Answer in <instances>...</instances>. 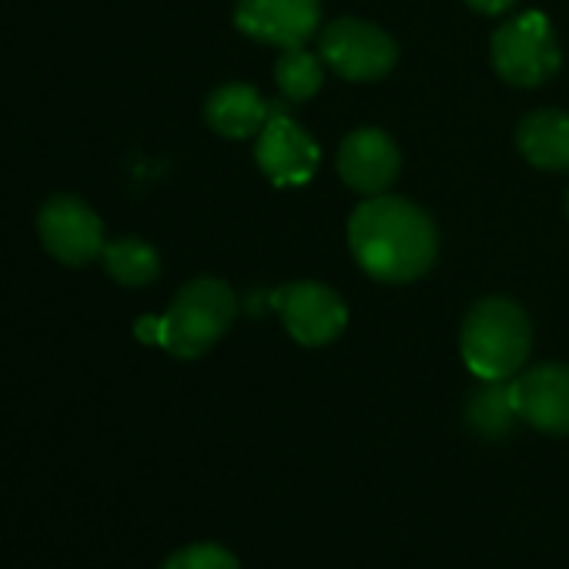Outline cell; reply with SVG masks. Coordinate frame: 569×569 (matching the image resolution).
I'll use <instances>...</instances> for the list:
<instances>
[{
	"mask_svg": "<svg viewBox=\"0 0 569 569\" xmlns=\"http://www.w3.org/2000/svg\"><path fill=\"white\" fill-rule=\"evenodd\" d=\"M349 248L369 278L406 284L432 268L439 234L419 204L399 194H372L349 218Z\"/></svg>",
	"mask_w": 569,
	"mask_h": 569,
	"instance_id": "6da1fadb",
	"label": "cell"
},
{
	"mask_svg": "<svg viewBox=\"0 0 569 569\" xmlns=\"http://www.w3.org/2000/svg\"><path fill=\"white\" fill-rule=\"evenodd\" d=\"M238 316V299L221 278H194L181 284L174 302L158 319H138L141 342L161 346L174 359H201L211 352Z\"/></svg>",
	"mask_w": 569,
	"mask_h": 569,
	"instance_id": "7a4b0ae2",
	"label": "cell"
},
{
	"mask_svg": "<svg viewBox=\"0 0 569 569\" xmlns=\"http://www.w3.org/2000/svg\"><path fill=\"white\" fill-rule=\"evenodd\" d=\"M459 352L476 379L509 382L522 372L532 352V326L512 299H479L462 322Z\"/></svg>",
	"mask_w": 569,
	"mask_h": 569,
	"instance_id": "3957f363",
	"label": "cell"
},
{
	"mask_svg": "<svg viewBox=\"0 0 569 569\" xmlns=\"http://www.w3.org/2000/svg\"><path fill=\"white\" fill-rule=\"evenodd\" d=\"M489 54H492L496 74L512 88H539L562 64L556 31H552L549 18L539 11H526V14H516L512 21H506L492 34Z\"/></svg>",
	"mask_w": 569,
	"mask_h": 569,
	"instance_id": "277c9868",
	"label": "cell"
},
{
	"mask_svg": "<svg viewBox=\"0 0 569 569\" xmlns=\"http://www.w3.org/2000/svg\"><path fill=\"white\" fill-rule=\"evenodd\" d=\"M319 58L339 78L366 84V81H382L396 68L399 44L379 24L359 18H339L326 24L319 38Z\"/></svg>",
	"mask_w": 569,
	"mask_h": 569,
	"instance_id": "5b68a950",
	"label": "cell"
},
{
	"mask_svg": "<svg viewBox=\"0 0 569 569\" xmlns=\"http://www.w3.org/2000/svg\"><path fill=\"white\" fill-rule=\"evenodd\" d=\"M271 306L299 346L306 349H322L332 346L346 326H349V309L342 296L322 281H289L274 289Z\"/></svg>",
	"mask_w": 569,
	"mask_h": 569,
	"instance_id": "8992f818",
	"label": "cell"
},
{
	"mask_svg": "<svg viewBox=\"0 0 569 569\" xmlns=\"http://www.w3.org/2000/svg\"><path fill=\"white\" fill-rule=\"evenodd\" d=\"M234 28L268 48H306L322 31V0H238Z\"/></svg>",
	"mask_w": 569,
	"mask_h": 569,
	"instance_id": "52a82bcc",
	"label": "cell"
},
{
	"mask_svg": "<svg viewBox=\"0 0 569 569\" xmlns=\"http://www.w3.org/2000/svg\"><path fill=\"white\" fill-rule=\"evenodd\" d=\"M38 234L48 254L71 268H84L108 244L98 211L74 194H54L51 201H44V208L38 211Z\"/></svg>",
	"mask_w": 569,
	"mask_h": 569,
	"instance_id": "ba28073f",
	"label": "cell"
},
{
	"mask_svg": "<svg viewBox=\"0 0 569 569\" xmlns=\"http://www.w3.org/2000/svg\"><path fill=\"white\" fill-rule=\"evenodd\" d=\"M319 144L312 134L278 108L254 138V161L274 188H302L319 171Z\"/></svg>",
	"mask_w": 569,
	"mask_h": 569,
	"instance_id": "9c48e42d",
	"label": "cell"
},
{
	"mask_svg": "<svg viewBox=\"0 0 569 569\" xmlns=\"http://www.w3.org/2000/svg\"><path fill=\"white\" fill-rule=\"evenodd\" d=\"M512 406L519 422L546 432V436H569V366L542 362L516 379H509Z\"/></svg>",
	"mask_w": 569,
	"mask_h": 569,
	"instance_id": "30bf717a",
	"label": "cell"
},
{
	"mask_svg": "<svg viewBox=\"0 0 569 569\" xmlns=\"http://www.w3.org/2000/svg\"><path fill=\"white\" fill-rule=\"evenodd\" d=\"M336 168L352 191L372 198L386 194L396 184L402 171V151L382 128H359L339 144Z\"/></svg>",
	"mask_w": 569,
	"mask_h": 569,
	"instance_id": "8fae6325",
	"label": "cell"
},
{
	"mask_svg": "<svg viewBox=\"0 0 569 569\" xmlns=\"http://www.w3.org/2000/svg\"><path fill=\"white\" fill-rule=\"evenodd\" d=\"M278 108L281 104H268L261 98V91H254L251 84L231 81L208 94L204 121L214 134H221L228 141H244V138H258Z\"/></svg>",
	"mask_w": 569,
	"mask_h": 569,
	"instance_id": "7c38bea8",
	"label": "cell"
},
{
	"mask_svg": "<svg viewBox=\"0 0 569 569\" xmlns=\"http://www.w3.org/2000/svg\"><path fill=\"white\" fill-rule=\"evenodd\" d=\"M516 148L532 168L566 174L569 171V114L559 108H539L526 114L516 128Z\"/></svg>",
	"mask_w": 569,
	"mask_h": 569,
	"instance_id": "4fadbf2b",
	"label": "cell"
},
{
	"mask_svg": "<svg viewBox=\"0 0 569 569\" xmlns=\"http://www.w3.org/2000/svg\"><path fill=\"white\" fill-rule=\"evenodd\" d=\"M101 261H104L108 274L118 284H124V289H141V284H151L161 274V254L144 238L108 241L101 251Z\"/></svg>",
	"mask_w": 569,
	"mask_h": 569,
	"instance_id": "5bb4252c",
	"label": "cell"
},
{
	"mask_svg": "<svg viewBox=\"0 0 569 569\" xmlns=\"http://www.w3.org/2000/svg\"><path fill=\"white\" fill-rule=\"evenodd\" d=\"M469 426L482 436V439H499L512 429L516 406H512V392L509 382H482V389H476V396L469 399Z\"/></svg>",
	"mask_w": 569,
	"mask_h": 569,
	"instance_id": "9a60e30c",
	"label": "cell"
},
{
	"mask_svg": "<svg viewBox=\"0 0 569 569\" xmlns=\"http://www.w3.org/2000/svg\"><path fill=\"white\" fill-rule=\"evenodd\" d=\"M326 81V61L319 54H309L306 48L284 51L274 61V84L289 101H309L322 91Z\"/></svg>",
	"mask_w": 569,
	"mask_h": 569,
	"instance_id": "2e32d148",
	"label": "cell"
},
{
	"mask_svg": "<svg viewBox=\"0 0 569 569\" xmlns=\"http://www.w3.org/2000/svg\"><path fill=\"white\" fill-rule=\"evenodd\" d=\"M161 569H241L238 556L221 542H191L174 549Z\"/></svg>",
	"mask_w": 569,
	"mask_h": 569,
	"instance_id": "e0dca14e",
	"label": "cell"
},
{
	"mask_svg": "<svg viewBox=\"0 0 569 569\" xmlns=\"http://www.w3.org/2000/svg\"><path fill=\"white\" fill-rule=\"evenodd\" d=\"M466 4L476 11V14H486V18H499L506 11L516 8V0H466Z\"/></svg>",
	"mask_w": 569,
	"mask_h": 569,
	"instance_id": "ac0fdd59",
	"label": "cell"
},
{
	"mask_svg": "<svg viewBox=\"0 0 569 569\" xmlns=\"http://www.w3.org/2000/svg\"><path fill=\"white\" fill-rule=\"evenodd\" d=\"M566 211H569V194H566Z\"/></svg>",
	"mask_w": 569,
	"mask_h": 569,
	"instance_id": "d6986e66",
	"label": "cell"
}]
</instances>
